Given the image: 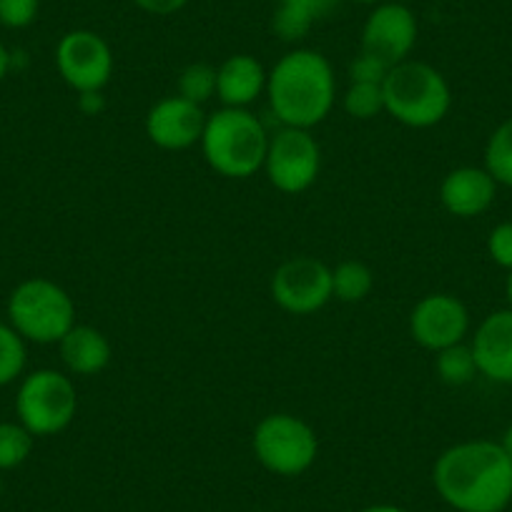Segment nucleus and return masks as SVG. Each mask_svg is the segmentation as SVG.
Wrapping results in <instances>:
<instances>
[{
  "label": "nucleus",
  "mask_w": 512,
  "mask_h": 512,
  "mask_svg": "<svg viewBox=\"0 0 512 512\" xmlns=\"http://www.w3.org/2000/svg\"><path fill=\"white\" fill-rule=\"evenodd\" d=\"M432 485L457 512H502L512 502V460L500 442H457L435 460Z\"/></svg>",
  "instance_id": "f257e3e1"
},
{
  "label": "nucleus",
  "mask_w": 512,
  "mask_h": 512,
  "mask_svg": "<svg viewBox=\"0 0 512 512\" xmlns=\"http://www.w3.org/2000/svg\"><path fill=\"white\" fill-rule=\"evenodd\" d=\"M267 101L282 126L312 131L332 113L337 101L332 63L312 48L284 53L267 76Z\"/></svg>",
  "instance_id": "f03ea898"
},
{
  "label": "nucleus",
  "mask_w": 512,
  "mask_h": 512,
  "mask_svg": "<svg viewBox=\"0 0 512 512\" xmlns=\"http://www.w3.org/2000/svg\"><path fill=\"white\" fill-rule=\"evenodd\" d=\"M206 164L224 179H249L264 169L269 131L249 108L221 106L206 116L199 141Z\"/></svg>",
  "instance_id": "7ed1b4c3"
},
{
  "label": "nucleus",
  "mask_w": 512,
  "mask_h": 512,
  "mask_svg": "<svg viewBox=\"0 0 512 512\" xmlns=\"http://www.w3.org/2000/svg\"><path fill=\"white\" fill-rule=\"evenodd\" d=\"M384 113L410 128H432L445 121L452 106L447 78L425 61H402L382 83Z\"/></svg>",
  "instance_id": "20e7f679"
},
{
  "label": "nucleus",
  "mask_w": 512,
  "mask_h": 512,
  "mask_svg": "<svg viewBox=\"0 0 512 512\" xmlns=\"http://www.w3.org/2000/svg\"><path fill=\"white\" fill-rule=\"evenodd\" d=\"M8 324L33 344H58L76 324V304L61 284L33 277L8 297Z\"/></svg>",
  "instance_id": "39448f33"
},
{
  "label": "nucleus",
  "mask_w": 512,
  "mask_h": 512,
  "mask_svg": "<svg viewBox=\"0 0 512 512\" xmlns=\"http://www.w3.org/2000/svg\"><path fill=\"white\" fill-rule=\"evenodd\" d=\"M251 450L256 462L279 477H299L317 462V432L302 417L272 412L254 427Z\"/></svg>",
  "instance_id": "423d86ee"
},
{
  "label": "nucleus",
  "mask_w": 512,
  "mask_h": 512,
  "mask_svg": "<svg viewBox=\"0 0 512 512\" xmlns=\"http://www.w3.org/2000/svg\"><path fill=\"white\" fill-rule=\"evenodd\" d=\"M16 415L33 437L58 435L78 415L76 384L58 369L26 374L16 395Z\"/></svg>",
  "instance_id": "0eeeda50"
},
{
  "label": "nucleus",
  "mask_w": 512,
  "mask_h": 512,
  "mask_svg": "<svg viewBox=\"0 0 512 512\" xmlns=\"http://www.w3.org/2000/svg\"><path fill=\"white\" fill-rule=\"evenodd\" d=\"M264 174L269 184L287 196L312 189L322 171V146L309 128L282 126L269 134Z\"/></svg>",
  "instance_id": "6e6552de"
},
{
  "label": "nucleus",
  "mask_w": 512,
  "mask_h": 512,
  "mask_svg": "<svg viewBox=\"0 0 512 512\" xmlns=\"http://www.w3.org/2000/svg\"><path fill=\"white\" fill-rule=\"evenodd\" d=\"M272 299L294 317L319 312L334 299L332 269L314 256H292L272 274Z\"/></svg>",
  "instance_id": "1a4fd4ad"
},
{
  "label": "nucleus",
  "mask_w": 512,
  "mask_h": 512,
  "mask_svg": "<svg viewBox=\"0 0 512 512\" xmlns=\"http://www.w3.org/2000/svg\"><path fill=\"white\" fill-rule=\"evenodd\" d=\"M56 68L76 93L103 91L113 76V51L96 31H68L56 46Z\"/></svg>",
  "instance_id": "9d476101"
},
{
  "label": "nucleus",
  "mask_w": 512,
  "mask_h": 512,
  "mask_svg": "<svg viewBox=\"0 0 512 512\" xmlns=\"http://www.w3.org/2000/svg\"><path fill=\"white\" fill-rule=\"evenodd\" d=\"M417 36H420V26L412 8H407L405 3L382 0L364 21L362 51L392 68L402 61H410Z\"/></svg>",
  "instance_id": "9b49d317"
},
{
  "label": "nucleus",
  "mask_w": 512,
  "mask_h": 512,
  "mask_svg": "<svg viewBox=\"0 0 512 512\" xmlns=\"http://www.w3.org/2000/svg\"><path fill=\"white\" fill-rule=\"evenodd\" d=\"M470 332V312L455 294L435 292L422 297L410 312V334L422 349L440 352L465 342Z\"/></svg>",
  "instance_id": "f8f14e48"
},
{
  "label": "nucleus",
  "mask_w": 512,
  "mask_h": 512,
  "mask_svg": "<svg viewBox=\"0 0 512 512\" xmlns=\"http://www.w3.org/2000/svg\"><path fill=\"white\" fill-rule=\"evenodd\" d=\"M206 113L181 96L156 101L146 113V136L164 151H186L204 136Z\"/></svg>",
  "instance_id": "ddd939ff"
},
{
  "label": "nucleus",
  "mask_w": 512,
  "mask_h": 512,
  "mask_svg": "<svg viewBox=\"0 0 512 512\" xmlns=\"http://www.w3.org/2000/svg\"><path fill=\"white\" fill-rule=\"evenodd\" d=\"M477 372L497 384H512V309L487 314L470 339Z\"/></svg>",
  "instance_id": "4468645a"
},
{
  "label": "nucleus",
  "mask_w": 512,
  "mask_h": 512,
  "mask_svg": "<svg viewBox=\"0 0 512 512\" xmlns=\"http://www.w3.org/2000/svg\"><path fill=\"white\" fill-rule=\"evenodd\" d=\"M497 196V181L485 166H457L442 179L440 201L447 214L457 219H475L485 214Z\"/></svg>",
  "instance_id": "2eb2a0df"
},
{
  "label": "nucleus",
  "mask_w": 512,
  "mask_h": 512,
  "mask_svg": "<svg viewBox=\"0 0 512 512\" xmlns=\"http://www.w3.org/2000/svg\"><path fill=\"white\" fill-rule=\"evenodd\" d=\"M269 71L249 53L229 56L216 68V96L226 108H249L267 93Z\"/></svg>",
  "instance_id": "dca6fc26"
},
{
  "label": "nucleus",
  "mask_w": 512,
  "mask_h": 512,
  "mask_svg": "<svg viewBox=\"0 0 512 512\" xmlns=\"http://www.w3.org/2000/svg\"><path fill=\"white\" fill-rule=\"evenodd\" d=\"M66 369L78 377H96L111 362V342L106 334L88 324H73L58 342Z\"/></svg>",
  "instance_id": "f3484780"
},
{
  "label": "nucleus",
  "mask_w": 512,
  "mask_h": 512,
  "mask_svg": "<svg viewBox=\"0 0 512 512\" xmlns=\"http://www.w3.org/2000/svg\"><path fill=\"white\" fill-rule=\"evenodd\" d=\"M342 0H279L272 16L274 36L297 43L309 36L314 26L332 16Z\"/></svg>",
  "instance_id": "a211bd4d"
},
{
  "label": "nucleus",
  "mask_w": 512,
  "mask_h": 512,
  "mask_svg": "<svg viewBox=\"0 0 512 512\" xmlns=\"http://www.w3.org/2000/svg\"><path fill=\"white\" fill-rule=\"evenodd\" d=\"M374 274L372 269L357 259L337 264L332 269V294L344 304H359L372 294Z\"/></svg>",
  "instance_id": "6ab92c4d"
},
{
  "label": "nucleus",
  "mask_w": 512,
  "mask_h": 512,
  "mask_svg": "<svg viewBox=\"0 0 512 512\" xmlns=\"http://www.w3.org/2000/svg\"><path fill=\"white\" fill-rule=\"evenodd\" d=\"M435 372L450 387H465L477 377V362L472 347L467 342L452 344V347L435 352Z\"/></svg>",
  "instance_id": "aec40b11"
},
{
  "label": "nucleus",
  "mask_w": 512,
  "mask_h": 512,
  "mask_svg": "<svg viewBox=\"0 0 512 512\" xmlns=\"http://www.w3.org/2000/svg\"><path fill=\"white\" fill-rule=\"evenodd\" d=\"M485 169L497 186L512 189V116L505 118L487 139Z\"/></svg>",
  "instance_id": "412c9836"
},
{
  "label": "nucleus",
  "mask_w": 512,
  "mask_h": 512,
  "mask_svg": "<svg viewBox=\"0 0 512 512\" xmlns=\"http://www.w3.org/2000/svg\"><path fill=\"white\" fill-rule=\"evenodd\" d=\"M33 440L21 422H0V472L21 467L31 457Z\"/></svg>",
  "instance_id": "4be33fe9"
},
{
  "label": "nucleus",
  "mask_w": 512,
  "mask_h": 512,
  "mask_svg": "<svg viewBox=\"0 0 512 512\" xmlns=\"http://www.w3.org/2000/svg\"><path fill=\"white\" fill-rule=\"evenodd\" d=\"M342 106L347 116L357 121H372L379 113H384L382 83H349L342 96Z\"/></svg>",
  "instance_id": "5701e85b"
},
{
  "label": "nucleus",
  "mask_w": 512,
  "mask_h": 512,
  "mask_svg": "<svg viewBox=\"0 0 512 512\" xmlns=\"http://www.w3.org/2000/svg\"><path fill=\"white\" fill-rule=\"evenodd\" d=\"M26 339L11 327L0 322V387L16 382L26 369Z\"/></svg>",
  "instance_id": "b1692460"
},
{
  "label": "nucleus",
  "mask_w": 512,
  "mask_h": 512,
  "mask_svg": "<svg viewBox=\"0 0 512 512\" xmlns=\"http://www.w3.org/2000/svg\"><path fill=\"white\" fill-rule=\"evenodd\" d=\"M176 88H179L176 96L186 98V101L196 103V106H204L209 98L216 96V68L209 66V63H189L179 73Z\"/></svg>",
  "instance_id": "393cba45"
},
{
  "label": "nucleus",
  "mask_w": 512,
  "mask_h": 512,
  "mask_svg": "<svg viewBox=\"0 0 512 512\" xmlns=\"http://www.w3.org/2000/svg\"><path fill=\"white\" fill-rule=\"evenodd\" d=\"M41 0H0V26L28 28L38 18Z\"/></svg>",
  "instance_id": "a878e982"
},
{
  "label": "nucleus",
  "mask_w": 512,
  "mask_h": 512,
  "mask_svg": "<svg viewBox=\"0 0 512 512\" xmlns=\"http://www.w3.org/2000/svg\"><path fill=\"white\" fill-rule=\"evenodd\" d=\"M487 254L497 267L512 272V221H502L487 236Z\"/></svg>",
  "instance_id": "bb28decb"
},
{
  "label": "nucleus",
  "mask_w": 512,
  "mask_h": 512,
  "mask_svg": "<svg viewBox=\"0 0 512 512\" xmlns=\"http://www.w3.org/2000/svg\"><path fill=\"white\" fill-rule=\"evenodd\" d=\"M390 73V66L379 58L359 51V56L349 63V83H384Z\"/></svg>",
  "instance_id": "cd10ccee"
},
{
  "label": "nucleus",
  "mask_w": 512,
  "mask_h": 512,
  "mask_svg": "<svg viewBox=\"0 0 512 512\" xmlns=\"http://www.w3.org/2000/svg\"><path fill=\"white\" fill-rule=\"evenodd\" d=\"M186 3L189 0H134L136 8L151 13V16H174L181 8H186Z\"/></svg>",
  "instance_id": "c85d7f7f"
},
{
  "label": "nucleus",
  "mask_w": 512,
  "mask_h": 512,
  "mask_svg": "<svg viewBox=\"0 0 512 512\" xmlns=\"http://www.w3.org/2000/svg\"><path fill=\"white\" fill-rule=\"evenodd\" d=\"M78 108H81L86 116H96L106 108V101H103L101 91H91V93H78Z\"/></svg>",
  "instance_id": "c756f323"
},
{
  "label": "nucleus",
  "mask_w": 512,
  "mask_h": 512,
  "mask_svg": "<svg viewBox=\"0 0 512 512\" xmlns=\"http://www.w3.org/2000/svg\"><path fill=\"white\" fill-rule=\"evenodd\" d=\"M11 61H13L11 51L0 43V81L8 76V71H11Z\"/></svg>",
  "instance_id": "7c9ffc66"
},
{
  "label": "nucleus",
  "mask_w": 512,
  "mask_h": 512,
  "mask_svg": "<svg viewBox=\"0 0 512 512\" xmlns=\"http://www.w3.org/2000/svg\"><path fill=\"white\" fill-rule=\"evenodd\" d=\"M359 512H410V510H405V507L400 505H387V502H384V505H369Z\"/></svg>",
  "instance_id": "2f4dec72"
},
{
  "label": "nucleus",
  "mask_w": 512,
  "mask_h": 512,
  "mask_svg": "<svg viewBox=\"0 0 512 512\" xmlns=\"http://www.w3.org/2000/svg\"><path fill=\"white\" fill-rule=\"evenodd\" d=\"M497 442H500V447H502V450H505V455L512 460V425L507 427L505 432H502V437Z\"/></svg>",
  "instance_id": "473e14b6"
},
{
  "label": "nucleus",
  "mask_w": 512,
  "mask_h": 512,
  "mask_svg": "<svg viewBox=\"0 0 512 512\" xmlns=\"http://www.w3.org/2000/svg\"><path fill=\"white\" fill-rule=\"evenodd\" d=\"M505 294H507V307L512 309V272L507 274V282H505Z\"/></svg>",
  "instance_id": "72a5a7b5"
},
{
  "label": "nucleus",
  "mask_w": 512,
  "mask_h": 512,
  "mask_svg": "<svg viewBox=\"0 0 512 512\" xmlns=\"http://www.w3.org/2000/svg\"><path fill=\"white\" fill-rule=\"evenodd\" d=\"M354 3H367V6H377V3H382V0H354Z\"/></svg>",
  "instance_id": "f704fd0d"
},
{
  "label": "nucleus",
  "mask_w": 512,
  "mask_h": 512,
  "mask_svg": "<svg viewBox=\"0 0 512 512\" xmlns=\"http://www.w3.org/2000/svg\"><path fill=\"white\" fill-rule=\"evenodd\" d=\"M0 495H3V477H0Z\"/></svg>",
  "instance_id": "c9c22d12"
}]
</instances>
